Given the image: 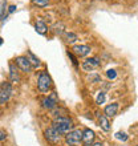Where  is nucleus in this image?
Listing matches in <instances>:
<instances>
[{"instance_id": "obj_4", "label": "nucleus", "mask_w": 138, "mask_h": 146, "mask_svg": "<svg viewBox=\"0 0 138 146\" xmlns=\"http://www.w3.org/2000/svg\"><path fill=\"white\" fill-rule=\"evenodd\" d=\"M44 137H45V139L48 141L49 143H53V145H56V143H58L60 141H61L62 135L58 133L56 129H54L53 126H49L46 127L45 130H44Z\"/></svg>"}, {"instance_id": "obj_9", "label": "nucleus", "mask_w": 138, "mask_h": 146, "mask_svg": "<svg viewBox=\"0 0 138 146\" xmlns=\"http://www.w3.org/2000/svg\"><path fill=\"white\" fill-rule=\"evenodd\" d=\"M94 138H96V134H94V131L92 129H84L82 130V142L84 145H88V146H92V143L94 142Z\"/></svg>"}, {"instance_id": "obj_5", "label": "nucleus", "mask_w": 138, "mask_h": 146, "mask_svg": "<svg viewBox=\"0 0 138 146\" xmlns=\"http://www.w3.org/2000/svg\"><path fill=\"white\" fill-rule=\"evenodd\" d=\"M15 65L19 68V70L27 73V74L28 73H31L32 69H33L27 56H17V57L15 58Z\"/></svg>"}, {"instance_id": "obj_23", "label": "nucleus", "mask_w": 138, "mask_h": 146, "mask_svg": "<svg viewBox=\"0 0 138 146\" xmlns=\"http://www.w3.org/2000/svg\"><path fill=\"white\" fill-rule=\"evenodd\" d=\"M114 137L118 139V141H123V142H125V141H127V138H129L125 131H117V133L114 134Z\"/></svg>"}, {"instance_id": "obj_17", "label": "nucleus", "mask_w": 138, "mask_h": 146, "mask_svg": "<svg viewBox=\"0 0 138 146\" xmlns=\"http://www.w3.org/2000/svg\"><path fill=\"white\" fill-rule=\"evenodd\" d=\"M64 38H65V41L68 42V44H73V42H76L77 40H78V36L74 33V32H65L64 33Z\"/></svg>"}, {"instance_id": "obj_15", "label": "nucleus", "mask_w": 138, "mask_h": 146, "mask_svg": "<svg viewBox=\"0 0 138 146\" xmlns=\"http://www.w3.org/2000/svg\"><path fill=\"white\" fill-rule=\"evenodd\" d=\"M0 90H3L4 93H7V94L12 96V93H13V86H12V82H11V81H3V82L0 84Z\"/></svg>"}, {"instance_id": "obj_25", "label": "nucleus", "mask_w": 138, "mask_h": 146, "mask_svg": "<svg viewBox=\"0 0 138 146\" xmlns=\"http://www.w3.org/2000/svg\"><path fill=\"white\" fill-rule=\"evenodd\" d=\"M106 76H107V78H110V80H114L115 77H117V72H115L114 69H109L106 72Z\"/></svg>"}, {"instance_id": "obj_16", "label": "nucleus", "mask_w": 138, "mask_h": 146, "mask_svg": "<svg viewBox=\"0 0 138 146\" xmlns=\"http://www.w3.org/2000/svg\"><path fill=\"white\" fill-rule=\"evenodd\" d=\"M8 15V5H7V0H3L1 7H0V23H3L4 20L7 19Z\"/></svg>"}, {"instance_id": "obj_6", "label": "nucleus", "mask_w": 138, "mask_h": 146, "mask_svg": "<svg viewBox=\"0 0 138 146\" xmlns=\"http://www.w3.org/2000/svg\"><path fill=\"white\" fill-rule=\"evenodd\" d=\"M101 65V61L98 57H90V58H86L85 61H82L81 64V68L85 70V72H92L96 68Z\"/></svg>"}, {"instance_id": "obj_8", "label": "nucleus", "mask_w": 138, "mask_h": 146, "mask_svg": "<svg viewBox=\"0 0 138 146\" xmlns=\"http://www.w3.org/2000/svg\"><path fill=\"white\" fill-rule=\"evenodd\" d=\"M21 77H20L19 68L15 65V62H9V81L12 84H19Z\"/></svg>"}, {"instance_id": "obj_12", "label": "nucleus", "mask_w": 138, "mask_h": 146, "mask_svg": "<svg viewBox=\"0 0 138 146\" xmlns=\"http://www.w3.org/2000/svg\"><path fill=\"white\" fill-rule=\"evenodd\" d=\"M34 31L37 32L38 35H45L46 32H48V27H46V24L44 20L38 19L34 21Z\"/></svg>"}, {"instance_id": "obj_20", "label": "nucleus", "mask_w": 138, "mask_h": 146, "mask_svg": "<svg viewBox=\"0 0 138 146\" xmlns=\"http://www.w3.org/2000/svg\"><path fill=\"white\" fill-rule=\"evenodd\" d=\"M32 4L38 8H45L49 5V0H32Z\"/></svg>"}, {"instance_id": "obj_22", "label": "nucleus", "mask_w": 138, "mask_h": 146, "mask_svg": "<svg viewBox=\"0 0 138 146\" xmlns=\"http://www.w3.org/2000/svg\"><path fill=\"white\" fill-rule=\"evenodd\" d=\"M9 98H11V96H9V94L4 93L3 90H0V105L7 104L8 101H9Z\"/></svg>"}, {"instance_id": "obj_21", "label": "nucleus", "mask_w": 138, "mask_h": 146, "mask_svg": "<svg viewBox=\"0 0 138 146\" xmlns=\"http://www.w3.org/2000/svg\"><path fill=\"white\" fill-rule=\"evenodd\" d=\"M105 100H106V94H105V92H100L96 97V104L97 105H102V104H105Z\"/></svg>"}, {"instance_id": "obj_2", "label": "nucleus", "mask_w": 138, "mask_h": 146, "mask_svg": "<svg viewBox=\"0 0 138 146\" xmlns=\"http://www.w3.org/2000/svg\"><path fill=\"white\" fill-rule=\"evenodd\" d=\"M64 141L68 146H78L82 142V130H80V129L70 130L68 134H65Z\"/></svg>"}, {"instance_id": "obj_3", "label": "nucleus", "mask_w": 138, "mask_h": 146, "mask_svg": "<svg viewBox=\"0 0 138 146\" xmlns=\"http://www.w3.org/2000/svg\"><path fill=\"white\" fill-rule=\"evenodd\" d=\"M40 102H41V108H44L45 110H53V109L57 106V104H58L57 93L53 90V92L50 93L49 96L42 97Z\"/></svg>"}, {"instance_id": "obj_1", "label": "nucleus", "mask_w": 138, "mask_h": 146, "mask_svg": "<svg viewBox=\"0 0 138 146\" xmlns=\"http://www.w3.org/2000/svg\"><path fill=\"white\" fill-rule=\"evenodd\" d=\"M53 88V81H52V77L49 76L48 70H41L38 73L37 77V89L38 92L41 93H48L50 89Z\"/></svg>"}, {"instance_id": "obj_14", "label": "nucleus", "mask_w": 138, "mask_h": 146, "mask_svg": "<svg viewBox=\"0 0 138 146\" xmlns=\"http://www.w3.org/2000/svg\"><path fill=\"white\" fill-rule=\"evenodd\" d=\"M27 57H28V60H29V62H31L32 68H38V66L41 65L40 58H38L33 52H31V50H27Z\"/></svg>"}, {"instance_id": "obj_11", "label": "nucleus", "mask_w": 138, "mask_h": 146, "mask_svg": "<svg viewBox=\"0 0 138 146\" xmlns=\"http://www.w3.org/2000/svg\"><path fill=\"white\" fill-rule=\"evenodd\" d=\"M118 109H119L118 102H111V104H109V105L105 106V109H104V114L106 115L107 118H109V117H114V115L118 113Z\"/></svg>"}, {"instance_id": "obj_7", "label": "nucleus", "mask_w": 138, "mask_h": 146, "mask_svg": "<svg viewBox=\"0 0 138 146\" xmlns=\"http://www.w3.org/2000/svg\"><path fill=\"white\" fill-rule=\"evenodd\" d=\"M72 52L78 57H85V56H89L90 52H92V48L86 44H80V45H74L72 48Z\"/></svg>"}, {"instance_id": "obj_26", "label": "nucleus", "mask_w": 138, "mask_h": 146, "mask_svg": "<svg viewBox=\"0 0 138 146\" xmlns=\"http://www.w3.org/2000/svg\"><path fill=\"white\" fill-rule=\"evenodd\" d=\"M7 138H8L7 131L3 130V129H0V142H3V141H5Z\"/></svg>"}, {"instance_id": "obj_10", "label": "nucleus", "mask_w": 138, "mask_h": 146, "mask_svg": "<svg viewBox=\"0 0 138 146\" xmlns=\"http://www.w3.org/2000/svg\"><path fill=\"white\" fill-rule=\"evenodd\" d=\"M52 126H53L61 135H65V134H68L70 130H73V123H57V122H53L52 123Z\"/></svg>"}, {"instance_id": "obj_24", "label": "nucleus", "mask_w": 138, "mask_h": 146, "mask_svg": "<svg viewBox=\"0 0 138 146\" xmlns=\"http://www.w3.org/2000/svg\"><path fill=\"white\" fill-rule=\"evenodd\" d=\"M68 57L72 60V64L77 68V66H78V61H77V58H76V56H74V53H73V52H69V50H68Z\"/></svg>"}, {"instance_id": "obj_19", "label": "nucleus", "mask_w": 138, "mask_h": 146, "mask_svg": "<svg viewBox=\"0 0 138 146\" xmlns=\"http://www.w3.org/2000/svg\"><path fill=\"white\" fill-rule=\"evenodd\" d=\"M64 28L65 27H64V24L62 23H56L53 27H52V29H53V32L56 33V35H64V33H65Z\"/></svg>"}, {"instance_id": "obj_27", "label": "nucleus", "mask_w": 138, "mask_h": 146, "mask_svg": "<svg viewBox=\"0 0 138 146\" xmlns=\"http://www.w3.org/2000/svg\"><path fill=\"white\" fill-rule=\"evenodd\" d=\"M16 5L15 4H12V5H8V15H11V13H13V12L16 11Z\"/></svg>"}, {"instance_id": "obj_13", "label": "nucleus", "mask_w": 138, "mask_h": 146, "mask_svg": "<svg viewBox=\"0 0 138 146\" xmlns=\"http://www.w3.org/2000/svg\"><path fill=\"white\" fill-rule=\"evenodd\" d=\"M98 125H100V127L104 131L110 130V122H109V118H107L105 114L98 115Z\"/></svg>"}, {"instance_id": "obj_29", "label": "nucleus", "mask_w": 138, "mask_h": 146, "mask_svg": "<svg viewBox=\"0 0 138 146\" xmlns=\"http://www.w3.org/2000/svg\"><path fill=\"white\" fill-rule=\"evenodd\" d=\"M3 42H4V40H3V38H1V37H0V45H1Z\"/></svg>"}, {"instance_id": "obj_28", "label": "nucleus", "mask_w": 138, "mask_h": 146, "mask_svg": "<svg viewBox=\"0 0 138 146\" xmlns=\"http://www.w3.org/2000/svg\"><path fill=\"white\" fill-rule=\"evenodd\" d=\"M92 146H104V145H102V142H101V141H97V142H93Z\"/></svg>"}, {"instance_id": "obj_18", "label": "nucleus", "mask_w": 138, "mask_h": 146, "mask_svg": "<svg viewBox=\"0 0 138 146\" xmlns=\"http://www.w3.org/2000/svg\"><path fill=\"white\" fill-rule=\"evenodd\" d=\"M53 122H57V123H73V121H72L70 117H66V115H57V117H53Z\"/></svg>"}]
</instances>
